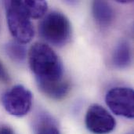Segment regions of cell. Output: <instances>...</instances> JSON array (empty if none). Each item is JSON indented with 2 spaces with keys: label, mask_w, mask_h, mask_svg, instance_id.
<instances>
[{
  "label": "cell",
  "mask_w": 134,
  "mask_h": 134,
  "mask_svg": "<svg viewBox=\"0 0 134 134\" xmlns=\"http://www.w3.org/2000/svg\"><path fill=\"white\" fill-rule=\"evenodd\" d=\"M0 82L3 83H9L10 82V77L6 71V68L3 64L0 61Z\"/></svg>",
  "instance_id": "obj_12"
},
{
  "label": "cell",
  "mask_w": 134,
  "mask_h": 134,
  "mask_svg": "<svg viewBox=\"0 0 134 134\" xmlns=\"http://www.w3.org/2000/svg\"><path fill=\"white\" fill-rule=\"evenodd\" d=\"M20 3L30 18L38 19L42 17L48 9V4L46 1H33L24 0L20 1Z\"/></svg>",
  "instance_id": "obj_9"
},
{
  "label": "cell",
  "mask_w": 134,
  "mask_h": 134,
  "mask_svg": "<svg viewBox=\"0 0 134 134\" xmlns=\"http://www.w3.org/2000/svg\"><path fill=\"white\" fill-rule=\"evenodd\" d=\"M118 2H120V3H129V2H131V1H126V0H123V1H118Z\"/></svg>",
  "instance_id": "obj_14"
},
{
  "label": "cell",
  "mask_w": 134,
  "mask_h": 134,
  "mask_svg": "<svg viewBox=\"0 0 134 134\" xmlns=\"http://www.w3.org/2000/svg\"><path fill=\"white\" fill-rule=\"evenodd\" d=\"M0 134H15L13 130L8 126H2L0 128Z\"/></svg>",
  "instance_id": "obj_13"
},
{
  "label": "cell",
  "mask_w": 134,
  "mask_h": 134,
  "mask_svg": "<svg viewBox=\"0 0 134 134\" xmlns=\"http://www.w3.org/2000/svg\"><path fill=\"white\" fill-rule=\"evenodd\" d=\"M28 63L38 87L65 79L64 67L57 54L47 44L35 42L28 51Z\"/></svg>",
  "instance_id": "obj_1"
},
{
  "label": "cell",
  "mask_w": 134,
  "mask_h": 134,
  "mask_svg": "<svg viewBox=\"0 0 134 134\" xmlns=\"http://www.w3.org/2000/svg\"><path fill=\"white\" fill-rule=\"evenodd\" d=\"M1 103L11 115L22 117L26 115L32 105V94L22 85H16L4 93Z\"/></svg>",
  "instance_id": "obj_4"
},
{
  "label": "cell",
  "mask_w": 134,
  "mask_h": 134,
  "mask_svg": "<svg viewBox=\"0 0 134 134\" xmlns=\"http://www.w3.org/2000/svg\"><path fill=\"white\" fill-rule=\"evenodd\" d=\"M38 31L42 38L55 46H64L71 39V25L63 13L53 11L42 20Z\"/></svg>",
  "instance_id": "obj_2"
},
{
  "label": "cell",
  "mask_w": 134,
  "mask_h": 134,
  "mask_svg": "<svg viewBox=\"0 0 134 134\" xmlns=\"http://www.w3.org/2000/svg\"><path fill=\"white\" fill-rule=\"evenodd\" d=\"M92 12L97 23L103 27L110 25L114 19V10L105 1H94L92 5Z\"/></svg>",
  "instance_id": "obj_7"
},
{
  "label": "cell",
  "mask_w": 134,
  "mask_h": 134,
  "mask_svg": "<svg viewBox=\"0 0 134 134\" xmlns=\"http://www.w3.org/2000/svg\"><path fill=\"white\" fill-rule=\"evenodd\" d=\"M85 122L87 130L94 134L110 133L116 126L114 117L99 104H93L89 108Z\"/></svg>",
  "instance_id": "obj_6"
},
{
  "label": "cell",
  "mask_w": 134,
  "mask_h": 134,
  "mask_svg": "<svg viewBox=\"0 0 134 134\" xmlns=\"http://www.w3.org/2000/svg\"><path fill=\"white\" fill-rule=\"evenodd\" d=\"M112 60L114 65L118 68H126L131 64V49L127 42L122 41L116 46L113 53Z\"/></svg>",
  "instance_id": "obj_8"
},
{
  "label": "cell",
  "mask_w": 134,
  "mask_h": 134,
  "mask_svg": "<svg viewBox=\"0 0 134 134\" xmlns=\"http://www.w3.org/2000/svg\"><path fill=\"white\" fill-rule=\"evenodd\" d=\"M7 24L10 33L16 41L25 44L31 42L35 35V30L31 18L23 9L20 1H6Z\"/></svg>",
  "instance_id": "obj_3"
},
{
  "label": "cell",
  "mask_w": 134,
  "mask_h": 134,
  "mask_svg": "<svg viewBox=\"0 0 134 134\" xmlns=\"http://www.w3.org/2000/svg\"><path fill=\"white\" fill-rule=\"evenodd\" d=\"M105 101L115 115L133 119L134 92L131 88L121 86L112 88L108 92Z\"/></svg>",
  "instance_id": "obj_5"
},
{
  "label": "cell",
  "mask_w": 134,
  "mask_h": 134,
  "mask_svg": "<svg viewBox=\"0 0 134 134\" xmlns=\"http://www.w3.org/2000/svg\"><path fill=\"white\" fill-rule=\"evenodd\" d=\"M5 51L9 58L16 62H21L27 57L26 47L17 41L9 42L5 46Z\"/></svg>",
  "instance_id": "obj_10"
},
{
  "label": "cell",
  "mask_w": 134,
  "mask_h": 134,
  "mask_svg": "<svg viewBox=\"0 0 134 134\" xmlns=\"http://www.w3.org/2000/svg\"><path fill=\"white\" fill-rule=\"evenodd\" d=\"M37 134H60L58 129L52 124L46 123L43 124Z\"/></svg>",
  "instance_id": "obj_11"
}]
</instances>
